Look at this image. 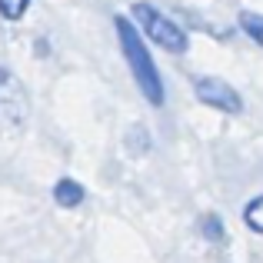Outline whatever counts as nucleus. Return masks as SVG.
<instances>
[{
    "instance_id": "f257e3e1",
    "label": "nucleus",
    "mask_w": 263,
    "mask_h": 263,
    "mask_svg": "<svg viewBox=\"0 0 263 263\" xmlns=\"http://www.w3.org/2000/svg\"><path fill=\"white\" fill-rule=\"evenodd\" d=\"M114 24H117V37H120L123 57H127L130 70H134V80H137V87H140V93L147 97L154 107H160L163 103V80H160V70H157L147 44L140 40V30H137L127 17H117Z\"/></svg>"
},
{
    "instance_id": "423d86ee",
    "label": "nucleus",
    "mask_w": 263,
    "mask_h": 263,
    "mask_svg": "<svg viewBox=\"0 0 263 263\" xmlns=\"http://www.w3.org/2000/svg\"><path fill=\"white\" fill-rule=\"evenodd\" d=\"M240 27H243V33L253 40V44H260V47H263V13L243 10V13H240Z\"/></svg>"
},
{
    "instance_id": "0eeeda50",
    "label": "nucleus",
    "mask_w": 263,
    "mask_h": 263,
    "mask_svg": "<svg viewBox=\"0 0 263 263\" xmlns=\"http://www.w3.org/2000/svg\"><path fill=\"white\" fill-rule=\"evenodd\" d=\"M243 223L250 227L253 233H260V237H263V193H260V197H253L250 203L243 206Z\"/></svg>"
},
{
    "instance_id": "1a4fd4ad",
    "label": "nucleus",
    "mask_w": 263,
    "mask_h": 263,
    "mask_svg": "<svg viewBox=\"0 0 263 263\" xmlns=\"http://www.w3.org/2000/svg\"><path fill=\"white\" fill-rule=\"evenodd\" d=\"M203 233H206V240H213V243H220L223 240V223H220V217H206L203 220Z\"/></svg>"
},
{
    "instance_id": "7ed1b4c3",
    "label": "nucleus",
    "mask_w": 263,
    "mask_h": 263,
    "mask_svg": "<svg viewBox=\"0 0 263 263\" xmlns=\"http://www.w3.org/2000/svg\"><path fill=\"white\" fill-rule=\"evenodd\" d=\"M134 17H137V24H140V30L147 33V37L154 40L157 47H163L167 53H183L186 47H190L183 27L174 24V20H170L167 13H160L157 7H150V4H134Z\"/></svg>"
},
{
    "instance_id": "6e6552de",
    "label": "nucleus",
    "mask_w": 263,
    "mask_h": 263,
    "mask_svg": "<svg viewBox=\"0 0 263 263\" xmlns=\"http://www.w3.org/2000/svg\"><path fill=\"white\" fill-rule=\"evenodd\" d=\"M30 7V0H0V17L4 20H20Z\"/></svg>"
},
{
    "instance_id": "20e7f679",
    "label": "nucleus",
    "mask_w": 263,
    "mask_h": 263,
    "mask_svg": "<svg viewBox=\"0 0 263 263\" xmlns=\"http://www.w3.org/2000/svg\"><path fill=\"white\" fill-rule=\"evenodd\" d=\"M193 93H197L200 103H206V107H213V110H223V114H243V100H240V93L227 84V80H220V77H197V80H193Z\"/></svg>"
},
{
    "instance_id": "39448f33",
    "label": "nucleus",
    "mask_w": 263,
    "mask_h": 263,
    "mask_svg": "<svg viewBox=\"0 0 263 263\" xmlns=\"http://www.w3.org/2000/svg\"><path fill=\"white\" fill-rule=\"evenodd\" d=\"M84 186L77 183V180H60L57 186H53V200H57L60 206H67V210H73V206L84 203Z\"/></svg>"
},
{
    "instance_id": "f03ea898",
    "label": "nucleus",
    "mask_w": 263,
    "mask_h": 263,
    "mask_svg": "<svg viewBox=\"0 0 263 263\" xmlns=\"http://www.w3.org/2000/svg\"><path fill=\"white\" fill-rule=\"evenodd\" d=\"M30 120L27 90L10 70H0V137H13Z\"/></svg>"
}]
</instances>
